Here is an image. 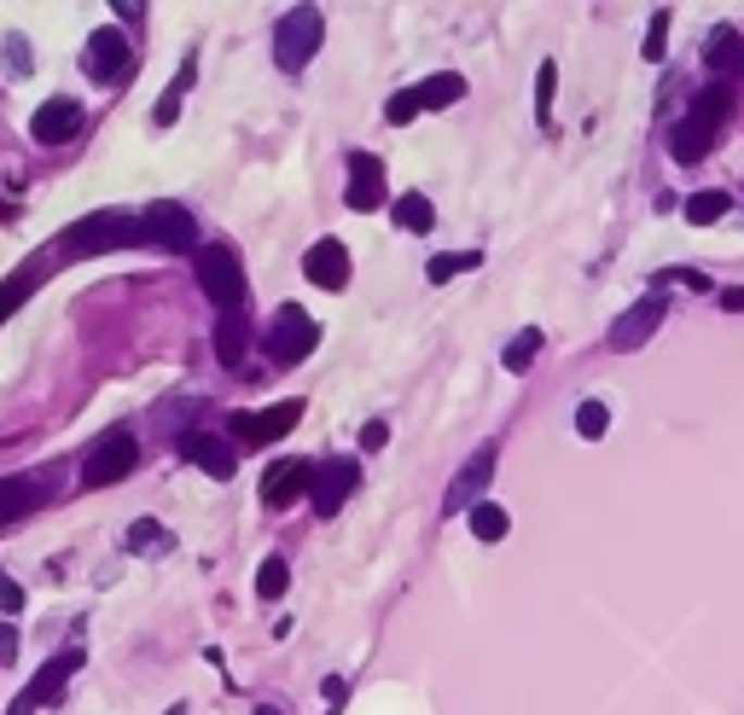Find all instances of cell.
<instances>
[{"label":"cell","mask_w":744,"mask_h":715,"mask_svg":"<svg viewBox=\"0 0 744 715\" xmlns=\"http://www.w3.org/2000/svg\"><path fill=\"white\" fill-rule=\"evenodd\" d=\"M727 106H733V94H727L721 82L692 99V111H686L681 123H674V134H669L674 163H704V158H709V146H716V134H721V123H727Z\"/></svg>","instance_id":"obj_1"},{"label":"cell","mask_w":744,"mask_h":715,"mask_svg":"<svg viewBox=\"0 0 744 715\" xmlns=\"http://www.w3.org/2000/svg\"><path fill=\"white\" fill-rule=\"evenodd\" d=\"M116 245H140V215L94 210L59 233V257H99V250H116Z\"/></svg>","instance_id":"obj_2"},{"label":"cell","mask_w":744,"mask_h":715,"mask_svg":"<svg viewBox=\"0 0 744 715\" xmlns=\"http://www.w3.org/2000/svg\"><path fill=\"white\" fill-rule=\"evenodd\" d=\"M140 245L146 250H169V257H181V250H198L204 238H198V221L186 204L175 198H158L151 210H140Z\"/></svg>","instance_id":"obj_3"},{"label":"cell","mask_w":744,"mask_h":715,"mask_svg":"<svg viewBox=\"0 0 744 715\" xmlns=\"http://www.w3.org/2000/svg\"><path fill=\"white\" fill-rule=\"evenodd\" d=\"M193 268H198V285L222 303V309H239L245 303V262H239V250L233 245H198L193 250Z\"/></svg>","instance_id":"obj_4"},{"label":"cell","mask_w":744,"mask_h":715,"mask_svg":"<svg viewBox=\"0 0 744 715\" xmlns=\"http://www.w3.org/2000/svg\"><path fill=\"white\" fill-rule=\"evenodd\" d=\"M320 36H326V19H320V7L285 12L280 29H274V59H280V71H302V64L320 53Z\"/></svg>","instance_id":"obj_5"},{"label":"cell","mask_w":744,"mask_h":715,"mask_svg":"<svg viewBox=\"0 0 744 715\" xmlns=\"http://www.w3.org/2000/svg\"><path fill=\"white\" fill-rule=\"evenodd\" d=\"M134 459H140V442H134V431H106V436L88 448V459H82V483H88V489L123 483V477L134 471Z\"/></svg>","instance_id":"obj_6"},{"label":"cell","mask_w":744,"mask_h":715,"mask_svg":"<svg viewBox=\"0 0 744 715\" xmlns=\"http://www.w3.org/2000/svg\"><path fill=\"white\" fill-rule=\"evenodd\" d=\"M495 466H500V442H483V448L471 454L460 471H454V483H448V495H443V518L483 506V489H488V477H495Z\"/></svg>","instance_id":"obj_7"},{"label":"cell","mask_w":744,"mask_h":715,"mask_svg":"<svg viewBox=\"0 0 744 715\" xmlns=\"http://www.w3.org/2000/svg\"><path fill=\"white\" fill-rule=\"evenodd\" d=\"M297 419H302V402H274V407H262V414H233L227 431H233V448H268V442H280Z\"/></svg>","instance_id":"obj_8"},{"label":"cell","mask_w":744,"mask_h":715,"mask_svg":"<svg viewBox=\"0 0 744 715\" xmlns=\"http://www.w3.org/2000/svg\"><path fill=\"white\" fill-rule=\"evenodd\" d=\"M82 657H88L82 645H64V652H53V657L41 663V675L29 680V687H24L18 698H12V710H7V715H36L41 704H53L59 687H64V680H71L76 669H82Z\"/></svg>","instance_id":"obj_9"},{"label":"cell","mask_w":744,"mask_h":715,"mask_svg":"<svg viewBox=\"0 0 744 715\" xmlns=\"http://www.w3.org/2000/svg\"><path fill=\"white\" fill-rule=\"evenodd\" d=\"M314 344H320V326L302 315V303H285L274 315V326H268V355H274L280 367H292L302 355H314Z\"/></svg>","instance_id":"obj_10"},{"label":"cell","mask_w":744,"mask_h":715,"mask_svg":"<svg viewBox=\"0 0 744 715\" xmlns=\"http://www.w3.org/2000/svg\"><path fill=\"white\" fill-rule=\"evenodd\" d=\"M664 315H669V303L657 297V292H652V297H640L629 315H617V320H611V337H605V344H611L617 355H629V349H640L657 326H664Z\"/></svg>","instance_id":"obj_11"},{"label":"cell","mask_w":744,"mask_h":715,"mask_svg":"<svg viewBox=\"0 0 744 715\" xmlns=\"http://www.w3.org/2000/svg\"><path fill=\"white\" fill-rule=\"evenodd\" d=\"M355 477H361V466L355 459H326V466H314V483H309V501L320 518H332L337 506H344V495L355 489Z\"/></svg>","instance_id":"obj_12"},{"label":"cell","mask_w":744,"mask_h":715,"mask_svg":"<svg viewBox=\"0 0 744 715\" xmlns=\"http://www.w3.org/2000/svg\"><path fill=\"white\" fill-rule=\"evenodd\" d=\"M302 274H309V285H320V292H344L349 285V245L344 238H320L309 257H302Z\"/></svg>","instance_id":"obj_13"},{"label":"cell","mask_w":744,"mask_h":715,"mask_svg":"<svg viewBox=\"0 0 744 715\" xmlns=\"http://www.w3.org/2000/svg\"><path fill=\"white\" fill-rule=\"evenodd\" d=\"M76 128H82V106L64 99V94H53L47 106H36V116H29V134H36L41 146H64Z\"/></svg>","instance_id":"obj_14"},{"label":"cell","mask_w":744,"mask_h":715,"mask_svg":"<svg viewBox=\"0 0 744 715\" xmlns=\"http://www.w3.org/2000/svg\"><path fill=\"white\" fill-rule=\"evenodd\" d=\"M309 483H314V466L309 459H274L262 477V501L268 506H292L297 495H309Z\"/></svg>","instance_id":"obj_15"},{"label":"cell","mask_w":744,"mask_h":715,"mask_svg":"<svg viewBox=\"0 0 744 715\" xmlns=\"http://www.w3.org/2000/svg\"><path fill=\"white\" fill-rule=\"evenodd\" d=\"M128 41L116 36V24H106V29H94L88 36V76L94 82H116V76H128Z\"/></svg>","instance_id":"obj_16"},{"label":"cell","mask_w":744,"mask_h":715,"mask_svg":"<svg viewBox=\"0 0 744 715\" xmlns=\"http://www.w3.org/2000/svg\"><path fill=\"white\" fill-rule=\"evenodd\" d=\"M384 204V163L372 151H349V210H379Z\"/></svg>","instance_id":"obj_17"},{"label":"cell","mask_w":744,"mask_h":715,"mask_svg":"<svg viewBox=\"0 0 744 715\" xmlns=\"http://www.w3.org/2000/svg\"><path fill=\"white\" fill-rule=\"evenodd\" d=\"M181 454L193 459L198 471H210L215 483H227V477H233V442L210 436V431H186V436H181Z\"/></svg>","instance_id":"obj_18"},{"label":"cell","mask_w":744,"mask_h":715,"mask_svg":"<svg viewBox=\"0 0 744 715\" xmlns=\"http://www.w3.org/2000/svg\"><path fill=\"white\" fill-rule=\"evenodd\" d=\"M47 489L36 483V477H0V523H12V518H24V513H36Z\"/></svg>","instance_id":"obj_19"},{"label":"cell","mask_w":744,"mask_h":715,"mask_svg":"<svg viewBox=\"0 0 744 715\" xmlns=\"http://www.w3.org/2000/svg\"><path fill=\"white\" fill-rule=\"evenodd\" d=\"M245 344H250L245 309H222V326H215V361H222V367H245Z\"/></svg>","instance_id":"obj_20"},{"label":"cell","mask_w":744,"mask_h":715,"mask_svg":"<svg viewBox=\"0 0 744 715\" xmlns=\"http://www.w3.org/2000/svg\"><path fill=\"white\" fill-rule=\"evenodd\" d=\"M704 59H709V71L744 76V41H739V29H733V24L709 29V41H704Z\"/></svg>","instance_id":"obj_21"},{"label":"cell","mask_w":744,"mask_h":715,"mask_svg":"<svg viewBox=\"0 0 744 715\" xmlns=\"http://www.w3.org/2000/svg\"><path fill=\"white\" fill-rule=\"evenodd\" d=\"M413 99H419V111H443V106H454V99H466V76H454V71L425 76L413 88Z\"/></svg>","instance_id":"obj_22"},{"label":"cell","mask_w":744,"mask_h":715,"mask_svg":"<svg viewBox=\"0 0 744 715\" xmlns=\"http://www.w3.org/2000/svg\"><path fill=\"white\" fill-rule=\"evenodd\" d=\"M478 262H483V250H443V257L425 262V280H431V285H448L454 274H471Z\"/></svg>","instance_id":"obj_23"},{"label":"cell","mask_w":744,"mask_h":715,"mask_svg":"<svg viewBox=\"0 0 744 715\" xmlns=\"http://www.w3.org/2000/svg\"><path fill=\"white\" fill-rule=\"evenodd\" d=\"M727 210H733V198L716 193V186H709V193H692V198H686V221H692V227H716V221H721Z\"/></svg>","instance_id":"obj_24"},{"label":"cell","mask_w":744,"mask_h":715,"mask_svg":"<svg viewBox=\"0 0 744 715\" xmlns=\"http://www.w3.org/2000/svg\"><path fill=\"white\" fill-rule=\"evenodd\" d=\"M396 221H401L408 233H431V227H436V210H431V198L401 193V198H396Z\"/></svg>","instance_id":"obj_25"},{"label":"cell","mask_w":744,"mask_h":715,"mask_svg":"<svg viewBox=\"0 0 744 715\" xmlns=\"http://www.w3.org/2000/svg\"><path fill=\"white\" fill-rule=\"evenodd\" d=\"M123 547H128V553H169V530H163L158 518H140V523L123 535Z\"/></svg>","instance_id":"obj_26"},{"label":"cell","mask_w":744,"mask_h":715,"mask_svg":"<svg viewBox=\"0 0 744 715\" xmlns=\"http://www.w3.org/2000/svg\"><path fill=\"white\" fill-rule=\"evenodd\" d=\"M506 530H512V518H506V513H500L495 501L471 506V535H478V541H500Z\"/></svg>","instance_id":"obj_27"},{"label":"cell","mask_w":744,"mask_h":715,"mask_svg":"<svg viewBox=\"0 0 744 715\" xmlns=\"http://www.w3.org/2000/svg\"><path fill=\"white\" fill-rule=\"evenodd\" d=\"M285 588H292V565H285V558H262V570H257V600H285Z\"/></svg>","instance_id":"obj_28"},{"label":"cell","mask_w":744,"mask_h":715,"mask_svg":"<svg viewBox=\"0 0 744 715\" xmlns=\"http://www.w3.org/2000/svg\"><path fill=\"white\" fill-rule=\"evenodd\" d=\"M535 355H541V332L530 326V332H518L512 344H506V355H500V361H506V372H530V361H535Z\"/></svg>","instance_id":"obj_29"},{"label":"cell","mask_w":744,"mask_h":715,"mask_svg":"<svg viewBox=\"0 0 744 715\" xmlns=\"http://www.w3.org/2000/svg\"><path fill=\"white\" fill-rule=\"evenodd\" d=\"M576 431H582V442H599L605 431H611V407H605V402H582L576 407Z\"/></svg>","instance_id":"obj_30"},{"label":"cell","mask_w":744,"mask_h":715,"mask_svg":"<svg viewBox=\"0 0 744 715\" xmlns=\"http://www.w3.org/2000/svg\"><path fill=\"white\" fill-rule=\"evenodd\" d=\"M553 88H558V64L541 59V76H535V116L541 123H553Z\"/></svg>","instance_id":"obj_31"},{"label":"cell","mask_w":744,"mask_h":715,"mask_svg":"<svg viewBox=\"0 0 744 715\" xmlns=\"http://www.w3.org/2000/svg\"><path fill=\"white\" fill-rule=\"evenodd\" d=\"M186 88H193V64H181V76H175V88H169L163 99H158V111H151V116H158V123L169 128V123H175V116H181V94Z\"/></svg>","instance_id":"obj_32"},{"label":"cell","mask_w":744,"mask_h":715,"mask_svg":"<svg viewBox=\"0 0 744 715\" xmlns=\"http://www.w3.org/2000/svg\"><path fill=\"white\" fill-rule=\"evenodd\" d=\"M29 292H36V274H12L7 285H0V320H7L12 309H18V303H24Z\"/></svg>","instance_id":"obj_33"},{"label":"cell","mask_w":744,"mask_h":715,"mask_svg":"<svg viewBox=\"0 0 744 715\" xmlns=\"http://www.w3.org/2000/svg\"><path fill=\"white\" fill-rule=\"evenodd\" d=\"M664 47H669V12H652V24H646V59H664Z\"/></svg>","instance_id":"obj_34"},{"label":"cell","mask_w":744,"mask_h":715,"mask_svg":"<svg viewBox=\"0 0 744 715\" xmlns=\"http://www.w3.org/2000/svg\"><path fill=\"white\" fill-rule=\"evenodd\" d=\"M413 116H419V99H413V88L408 94H390V106H384V123H413Z\"/></svg>","instance_id":"obj_35"},{"label":"cell","mask_w":744,"mask_h":715,"mask_svg":"<svg viewBox=\"0 0 744 715\" xmlns=\"http://www.w3.org/2000/svg\"><path fill=\"white\" fill-rule=\"evenodd\" d=\"M0 611H7V617H18V611H24V582H12L7 570H0Z\"/></svg>","instance_id":"obj_36"},{"label":"cell","mask_w":744,"mask_h":715,"mask_svg":"<svg viewBox=\"0 0 744 715\" xmlns=\"http://www.w3.org/2000/svg\"><path fill=\"white\" fill-rule=\"evenodd\" d=\"M390 442V424L384 419H367V431H361V448H384Z\"/></svg>","instance_id":"obj_37"},{"label":"cell","mask_w":744,"mask_h":715,"mask_svg":"<svg viewBox=\"0 0 744 715\" xmlns=\"http://www.w3.org/2000/svg\"><path fill=\"white\" fill-rule=\"evenodd\" d=\"M320 692H326V704H344V698H349V680H344V675H326V680H320Z\"/></svg>","instance_id":"obj_38"},{"label":"cell","mask_w":744,"mask_h":715,"mask_svg":"<svg viewBox=\"0 0 744 715\" xmlns=\"http://www.w3.org/2000/svg\"><path fill=\"white\" fill-rule=\"evenodd\" d=\"M664 280H674V285H692V292H709V280L698 274V268H674V274H664Z\"/></svg>","instance_id":"obj_39"},{"label":"cell","mask_w":744,"mask_h":715,"mask_svg":"<svg viewBox=\"0 0 744 715\" xmlns=\"http://www.w3.org/2000/svg\"><path fill=\"white\" fill-rule=\"evenodd\" d=\"M12 652H18V634H12V622H0V663H12Z\"/></svg>","instance_id":"obj_40"},{"label":"cell","mask_w":744,"mask_h":715,"mask_svg":"<svg viewBox=\"0 0 744 715\" xmlns=\"http://www.w3.org/2000/svg\"><path fill=\"white\" fill-rule=\"evenodd\" d=\"M721 309H744V285L739 292H721Z\"/></svg>","instance_id":"obj_41"},{"label":"cell","mask_w":744,"mask_h":715,"mask_svg":"<svg viewBox=\"0 0 744 715\" xmlns=\"http://www.w3.org/2000/svg\"><path fill=\"white\" fill-rule=\"evenodd\" d=\"M257 715H285V710H274V704H262V710H257Z\"/></svg>","instance_id":"obj_42"}]
</instances>
